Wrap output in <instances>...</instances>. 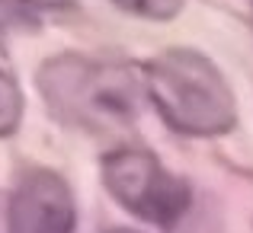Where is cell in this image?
Wrapping results in <instances>:
<instances>
[{"mask_svg": "<svg viewBox=\"0 0 253 233\" xmlns=\"http://www.w3.org/2000/svg\"><path fill=\"white\" fill-rule=\"evenodd\" d=\"M36 86L48 115L84 134H112L138 118L144 77L131 64L93 55L45 58L36 70Z\"/></svg>", "mask_w": 253, "mask_h": 233, "instance_id": "obj_1", "label": "cell"}, {"mask_svg": "<svg viewBox=\"0 0 253 233\" xmlns=\"http://www.w3.org/2000/svg\"><path fill=\"white\" fill-rule=\"evenodd\" d=\"M144 93L176 134L221 137L237 125V99L211 58L196 48H167L144 67Z\"/></svg>", "mask_w": 253, "mask_h": 233, "instance_id": "obj_2", "label": "cell"}, {"mask_svg": "<svg viewBox=\"0 0 253 233\" xmlns=\"http://www.w3.org/2000/svg\"><path fill=\"white\" fill-rule=\"evenodd\" d=\"M103 185L128 214L154 227L176 224L192 204L189 182L138 147H119L103 157Z\"/></svg>", "mask_w": 253, "mask_h": 233, "instance_id": "obj_3", "label": "cell"}, {"mask_svg": "<svg viewBox=\"0 0 253 233\" xmlns=\"http://www.w3.org/2000/svg\"><path fill=\"white\" fill-rule=\"evenodd\" d=\"M77 201L64 176L26 169L6 201V233H74Z\"/></svg>", "mask_w": 253, "mask_h": 233, "instance_id": "obj_4", "label": "cell"}, {"mask_svg": "<svg viewBox=\"0 0 253 233\" xmlns=\"http://www.w3.org/2000/svg\"><path fill=\"white\" fill-rule=\"evenodd\" d=\"M23 122V90L10 70L0 67V141L13 137Z\"/></svg>", "mask_w": 253, "mask_h": 233, "instance_id": "obj_5", "label": "cell"}, {"mask_svg": "<svg viewBox=\"0 0 253 233\" xmlns=\"http://www.w3.org/2000/svg\"><path fill=\"white\" fill-rule=\"evenodd\" d=\"M122 13H131L138 19H154V23H167V19L179 16L186 0H109Z\"/></svg>", "mask_w": 253, "mask_h": 233, "instance_id": "obj_6", "label": "cell"}, {"mask_svg": "<svg viewBox=\"0 0 253 233\" xmlns=\"http://www.w3.org/2000/svg\"><path fill=\"white\" fill-rule=\"evenodd\" d=\"M3 3H13V6H19V10H51V13H58V10H71V6L77 3V0H3Z\"/></svg>", "mask_w": 253, "mask_h": 233, "instance_id": "obj_7", "label": "cell"}, {"mask_svg": "<svg viewBox=\"0 0 253 233\" xmlns=\"http://www.w3.org/2000/svg\"><path fill=\"white\" fill-rule=\"evenodd\" d=\"M0 233H6V211H0Z\"/></svg>", "mask_w": 253, "mask_h": 233, "instance_id": "obj_8", "label": "cell"}, {"mask_svg": "<svg viewBox=\"0 0 253 233\" xmlns=\"http://www.w3.org/2000/svg\"><path fill=\"white\" fill-rule=\"evenodd\" d=\"M109 233H141V230H128V227H116V230H109Z\"/></svg>", "mask_w": 253, "mask_h": 233, "instance_id": "obj_9", "label": "cell"}, {"mask_svg": "<svg viewBox=\"0 0 253 233\" xmlns=\"http://www.w3.org/2000/svg\"><path fill=\"white\" fill-rule=\"evenodd\" d=\"M0 48H3V38H0Z\"/></svg>", "mask_w": 253, "mask_h": 233, "instance_id": "obj_10", "label": "cell"}, {"mask_svg": "<svg viewBox=\"0 0 253 233\" xmlns=\"http://www.w3.org/2000/svg\"><path fill=\"white\" fill-rule=\"evenodd\" d=\"M250 10H253V0H250Z\"/></svg>", "mask_w": 253, "mask_h": 233, "instance_id": "obj_11", "label": "cell"}]
</instances>
